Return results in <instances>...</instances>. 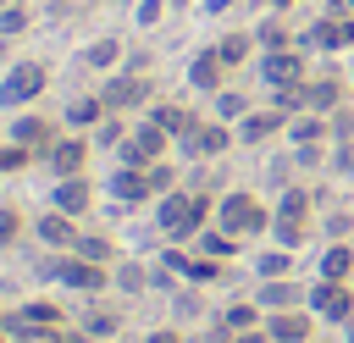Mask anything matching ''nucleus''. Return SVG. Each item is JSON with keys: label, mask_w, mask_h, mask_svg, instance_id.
Returning <instances> with one entry per match:
<instances>
[{"label": "nucleus", "mask_w": 354, "mask_h": 343, "mask_svg": "<svg viewBox=\"0 0 354 343\" xmlns=\"http://www.w3.org/2000/svg\"><path fill=\"white\" fill-rule=\"evenodd\" d=\"M271 332H238V343H266Z\"/></svg>", "instance_id": "37998d69"}, {"label": "nucleus", "mask_w": 354, "mask_h": 343, "mask_svg": "<svg viewBox=\"0 0 354 343\" xmlns=\"http://www.w3.org/2000/svg\"><path fill=\"white\" fill-rule=\"evenodd\" d=\"M44 271H50L55 282L77 288V293H100V288L111 282V277H105V266H100V260H83V254H77V260H50Z\"/></svg>", "instance_id": "f03ea898"}, {"label": "nucleus", "mask_w": 354, "mask_h": 343, "mask_svg": "<svg viewBox=\"0 0 354 343\" xmlns=\"http://www.w3.org/2000/svg\"><path fill=\"white\" fill-rule=\"evenodd\" d=\"M22 22H28L22 6H6V11H0V33H22Z\"/></svg>", "instance_id": "2f4dec72"}, {"label": "nucleus", "mask_w": 354, "mask_h": 343, "mask_svg": "<svg viewBox=\"0 0 354 343\" xmlns=\"http://www.w3.org/2000/svg\"><path fill=\"white\" fill-rule=\"evenodd\" d=\"M149 343H177V332H149Z\"/></svg>", "instance_id": "c03bdc74"}, {"label": "nucleus", "mask_w": 354, "mask_h": 343, "mask_svg": "<svg viewBox=\"0 0 354 343\" xmlns=\"http://www.w3.org/2000/svg\"><path fill=\"white\" fill-rule=\"evenodd\" d=\"M321 133H326V127L315 122V111H310V122H293V138H299V144H315Z\"/></svg>", "instance_id": "7c9ffc66"}, {"label": "nucleus", "mask_w": 354, "mask_h": 343, "mask_svg": "<svg viewBox=\"0 0 354 343\" xmlns=\"http://www.w3.org/2000/svg\"><path fill=\"white\" fill-rule=\"evenodd\" d=\"M260 304L266 310H288V304H299V288L293 282H266L260 288Z\"/></svg>", "instance_id": "4be33fe9"}, {"label": "nucleus", "mask_w": 354, "mask_h": 343, "mask_svg": "<svg viewBox=\"0 0 354 343\" xmlns=\"http://www.w3.org/2000/svg\"><path fill=\"white\" fill-rule=\"evenodd\" d=\"M111 194H116L122 205H138V199H149L155 188H149V172H144V166H122V172L111 177Z\"/></svg>", "instance_id": "1a4fd4ad"}, {"label": "nucleus", "mask_w": 354, "mask_h": 343, "mask_svg": "<svg viewBox=\"0 0 354 343\" xmlns=\"http://www.w3.org/2000/svg\"><path fill=\"white\" fill-rule=\"evenodd\" d=\"M72 254H83V260H100V266H105V260H111V243H105V238H72Z\"/></svg>", "instance_id": "393cba45"}, {"label": "nucleus", "mask_w": 354, "mask_h": 343, "mask_svg": "<svg viewBox=\"0 0 354 343\" xmlns=\"http://www.w3.org/2000/svg\"><path fill=\"white\" fill-rule=\"evenodd\" d=\"M44 66L39 61H22V66H11V77L0 83V105H28L33 94H44Z\"/></svg>", "instance_id": "20e7f679"}, {"label": "nucleus", "mask_w": 354, "mask_h": 343, "mask_svg": "<svg viewBox=\"0 0 354 343\" xmlns=\"http://www.w3.org/2000/svg\"><path fill=\"white\" fill-rule=\"evenodd\" d=\"M39 343H66V337H55V332H44V337H39Z\"/></svg>", "instance_id": "a18cd8bd"}, {"label": "nucleus", "mask_w": 354, "mask_h": 343, "mask_svg": "<svg viewBox=\"0 0 354 343\" xmlns=\"http://www.w3.org/2000/svg\"><path fill=\"white\" fill-rule=\"evenodd\" d=\"M160 6H166V0H144V6H138V22H155V17H160Z\"/></svg>", "instance_id": "79ce46f5"}, {"label": "nucleus", "mask_w": 354, "mask_h": 343, "mask_svg": "<svg viewBox=\"0 0 354 343\" xmlns=\"http://www.w3.org/2000/svg\"><path fill=\"white\" fill-rule=\"evenodd\" d=\"M221 321H227L232 332H249V326H254V310H249V304H232V310H227Z\"/></svg>", "instance_id": "c756f323"}, {"label": "nucleus", "mask_w": 354, "mask_h": 343, "mask_svg": "<svg viewBox=\"0 0 354 343\" xmlns=\"http://www.w3.org/2000/svg\"><path fill=\"white\" fill-rule=\"evenodd\" d=\"M260 77H266L271 89H293V83L304 77V61H299L293 50H266V61H260Z\"/></svg>", "instance_id": "0eeeda50"}, {"label": "nucleus", "mask_w": 354, "mask_h": 343, "mask_svg": "<svg viewBox=\"0 0 354 343\" xmlns=\"http://www.w3.org/2000/svg\"><path fill=\"white\" fill-rule=\"evenodd\" d=\"M277 6H288V0H277Z\"/></svg>", "instance_id": "de8ad7c7"}, {"label": "nucleus", "mask_w": 354, "mask_h": 343, "mask_svg": "<svg viewBox=\"0 0 354 343\" xmlns=\"http://www.w3.org/2000/svg\"><path fill=\"white\" fill-rule=\"evenodd\" d=\"M149 122H160V127H166V133H177V138H194V127H199L183 105H155V111H149Z\"/></svg>", "instance_id": "4468645a"}, {"label": "nucleus", "mask_w": 354, "mask_h": 343, "mask_svg": "<svg viewBox=\"0 0 354 343\" xmlns=\"http://www.w3.org/2000/svg\"><path fill=\"white\" fill-rule=\"evenodd\" d=\"M260 227H266V210H260L249 194H227V199H221V232L238 238V232H260Z\"/></svg>", "instance_id": "39448f33"}, {"label": "nucleus", "mask_w": 354, "mask_h": 343, "mask_svg": "<svg viewBox=\"0 0 354 343\" xmlns=\"http://www.w3.org/2000/svg\"><path fill=\"white\" fill-rule=\"evenodd\" d=\"M0 6H6V0H0Z\"/></svg>", "instance_id": "09e8293b"}, {"label": "nucleus", "mask_w": 354, "mask_h": 343, "mask_svg": "<svg viewBox=\"0 0 354 343\" xmlns=\"http://www.w3.org/2000/svg\"><path fill=\"white\" fill-rule=\"evenodd\" d=\"M288 271V254H260V277H282Z\"/></svg>", "instance_id": "c9c22d12"}, {"label": "nucleus", "mask_w": 354, "mask_h": 343, "mask_svg": "<svg viewBox=\"0 0 354 343\" xmlns=\"http://www.w3.org/2000/svg\"><path fill=\"white\" fill-rule=\"evenodd\" d=\"M122 50H116V39H100V44H88V66H111Z\"/></svg>", "instance_id": "bb28decb"}, {"label": "nucleus", "mask_w": 354, "mask_h": 343, "mask_svg": "<svg viewBox=\"0 0 354 343\" xmlns=\"http://www.w3.org/2000/svg\"><path fill=\"white\" fill-rule=\"evenodd\" d=\"M216 50H221V61H227V66H238V61L249 55V39H243V33H232V39H221Z\"/></svg>", "instance_id": "a878e982"}, {"label": "nucleus", "mask_w": 354, "mask_h": 343, "mask_svg": "<svg viewBox=\"0 0 354 343\" xmlns=\"http://www.w3.org/2000/svg\"><path fill=\"white\" fill-rule=\"evenodd\" d=\"M83 160H88V144H83V138H61V144L50 149L55 177H83Z\"/></svg>", "instance_id": "9d476101"}, {"label": "nucleus", "mask_w": 354, "mask_h": 343, "mask_svg": "<svg viewBox=\"0 0 354 343\" xmlns=\"http://www.w3.org/2000/svg\"><path fill=\"white\" fill-rule=\"evenodd\" d=\"M216 116H243V94H221L216 100Z\"/></svg>", "instance_id": "72a5a7b5"}, {"label": "nucleus", "mask_w": 354, "mask_h": 343, "mask_svg": "<svg viewBox=\"0 0 354 343\" xmlns=\"http://www.w3.org/2000/svg\"><path fill=\"white\" fill-rule=\"evenodd\" d=\"M11 138H17L22 149H28V144H50V127H44V116H17Z\"/></svg>", "instance_id": "aec40b11"}, {"label": "nucleus", "mask_w": 354, "mask_h": 343, "mask_svg": "<svg viewBox=\"0 0 354 343\" xmlns=\"http://www.w3.org/2000/svg\"><path fill=\"white\" fill-rule=\"evenodd\" d=\"M55 210L61 216H83L88 210V183L83 177H61L55 183Z\"/></svg>", "instance_id": "ddd939ff"}, {"label": "nucleus", "mask_w": 354, "mask_h": 343, "mask_svg": "<svg viewBox=\"0 0 354 343\" xmlns=\"http://www.w3.org/2000/svg\"><path fill=\"white\" fill-rule=\"evenodd\" d=\"M277 127H282V111H254V116H243L238 138H243V144H260V138H271Z\"/></svg>", "instance_id": "2eb2a0df"}, {"label": "nucleus", "mask_w": 354, "mask_h": 343, "mask_svg": "<svg viewBox=\"0 0 354 343\" xmlns=\"http://www.w3.org/2000/svg\"><path fill=\"white\" fill-rule=\"evenodd\" d=\"M88 326V337H111L116 332V315H94V321H83Z\"/></svg>", "instance_id": "4c0bfd02"}, {"label": "nucleus", "mask_w": 354, "mask_h": 343, "mask_svg": "<svg viewBox=\"0 0 354 343\" xmlns=\"http://www.w3.org/2000/svg\"><path fill=\"white\" fill-rule=\"evenodd\" d=\"M348 343H354V321H348Z\"/></svg>", "instance_id": "49530a36"}, {"label": "nucleus", "mask_w": 354, "mask_h": 343, "mask_svg": "<svg viewBox=\"0 0 354 343\" xmlns=\"http://www.w3.org/2000/svg\"><path fill=\"white\" fill-rule=\"evenodd\" d=\"M144 172H149V188H155V194L171 188V166H144Z\"/></svg>", "instance_id": "f704fd0d"}, {"label": "nucleus", "mask_w": 354, "mask_h": 343, "mask_svg": "<svg viewBox=\"0 0 354 343\" xmlns=\"http://www.w3.org/2000/svg\"><path fill=\"white\" fill-rule=\"evenodd\" d=\"M11 232H17V210H0V243H11Z\"/></svg>", "instance_id": "a19ab883"}, {"label": "nucleus", "mask_w": 354, "mask_h": 343, "mask_svg": "<svg viewBox=\"0 0 354 343\" xmlns=\"http://www.w3.org/2000/svg\"><path fill=\"white\" fill-rule=\"evenodd\" d=\"M332 172H354V144H343V149L332 155Z\"/></svg>", "instance_id": "58836bf2"}, {"label": "nucleus", "mask_w": 354, "mask_h": 343, "mask_svg": "<svg viewBox=\"0 0 354 343\" xmlns=\"http://www.w3.org/2000/svg\"><path fill=\"white\" fill-rule=\"evenodd\" d=\"M17 166H28V149H22V144L0 149V172H17Z\"/></svg>", "instance_id": "473e14b6"}, {"label": "nucleus", "mask_w": 354, "mask_h": 343, "mask_svg": "<svg viewBox=\"0 0 354 343\" xmlns=\"http://www.w3.org/2000/svg\"><path fill=\"white\" fill-rule=\"evenodd\" d=\"M337 94H343V89H337V77H321V83H304V105H310L315 116H321V111H332V105H337Z\"/></svg>", "instance_id": "f3484780"}, {"label": "nucleus", "mask_w": 354, "mask_h": 343, "mask_svg": "<svg viewBox=\"0 0 354 343\" xmlns=\"http://www.w3.org/2000/svg\"><path fill=\"white\" fill-rule=\"evenodd\" d=\"M310 310L326 321H354V293L343 282H321V288H310Z\"/></svg>", "instance_id": "423d86ee"}, {"label": "nucleus", "mask_w": 354, "mask_h": 343, "mask_svg": "<svg viewBox=\"0 0 354 343\" xmlns=\"http://www.w3.org/2000/svg\"><path fill=\"white\" fill-rule=\"evenodd\" d=\"M17 315H22L28 326H55V321H61V310H55V304H39V299H33V304H22Z\"/></svg>", "instance_id": "b1692460"}, {"label": "nucleus", "mask_w": 354, "mask_h": 343, "mask_svg": "<svg viewBox=\"0 0 354 343\" xmlns=\"http://www.w3.org/2000/svg\"><path fill=\"white\" fill-rule=\"evenodd\" d=\"M282 39H288L282 28H260V44H266V50H282Z\"/></svg>", "instance_id": "ea45409f"}, {"label": "nucleus", "mask_w": 354, "mask_h": 343, "mask_svg": "<svg viewBox=\"0 0 354 343\" xmlns=\"http://www.w3.org/2000/svg\"><path fill=\"white\" fill-rule=\"evenodd\" d=\"M205 216H210V199L205 194H171V199H160V232H171L177 243L194 238Z\"/></svg>", "instance_id": "f257e3e1"}, {"label": "nucleus", "mask_w": 354, "mask_h": 343, "mask_svg": "<svg viewBox=\"0 0 354 343\" xmlns=\"http://www.w3.org/2000/svg\"><path fill=\"white\" fill-rule=\"evenodd\" d=\"M188 77H194V89H216V94H221V77H227V61H221V50H199Z\"/></svg>", "instance_id": "9b49d317"}, {"label": "nucleus", "mask_w": 354, "mask_h": 343, "mask_svg": "<svg viewBox=\"0 0 354 343\" xmlns=\"http://www.w3.org/2000/svg\"><path fill=\"white\" fill-rule=\"evenodd\" d=\"M188 149H194V155H221V149H227V127H221V122H210V127H194Z\"/></svg>", "instance_id": "6ab92c4d"}, {"label": "nucleus", "mask_w": 354, "mask_h": 343, "mask_svg": "<svg viewBox=\"0 0 354 343\" xmlns=\"http://www.w3.org/2000/svg\"><path fill=\"white\" fill-rule=\"evenodd\" d=\"M304 216H310V194L304 188H288L282 205H277V221H304Z\"/></svg>", "instance_id": "412c9836"}, {"label": "nucleus", "mask_w": 354, "mask_h": 343, "mask_svg": "<svg viewBox=\"0 0 354 343\" xmlns=\"http://www.w3.org/2000/svg\"><path fill=\"white\" fill-rule=\"evenodd\" d=\"M348 271H354V249H348V243H332V249L321 254V277H326V282H343Z\"/></svg>", "instance_id": "dca6fc26"}, {"label": "nucleus", "mask_w": 354, "mask_h": 343, "mask_svg": "<svg viewBox=\"0 0 354 343\" xmlns=\"http://www.w3.org/2000/svg\"><path fill=\"white\" fill-rule=\"evenodd\" d=\"M116 282H122L127 293H138V288H144V271H138V266H122V271H116Z\"/></svg>", "instance_id": "e433bc0d"}, {"label": "nucleus", "mask_w": 354, "mask_h": 343, "mask_svg": "<svg viewBox=\"0 0 354 343\" xmlns=\"http://www.w3.org/2000/svg\"><path fill=\"white\" fill-rule=\"evenodd\" d=\"M39 238H44V243H72V216H61V210L44 216V221H39Z\"/></svg>", "instance_id": "5701e85b"}, {"label": "nucleus", "mask_w": 354, "mask_h": 343, "mask_svg": "<svg viewBox=\"0 0 354 343\" xmlns=\"http://www.w3.org/2000/svg\"><path fill=\"white\" fill-rule=\"evenodd\" d=\"M100 100H105V111H133V105L149 100V83H144V77H111Z\"/></svg>", "instance_id": "6e6552de"}, {"label": "nucleus", "mask_w": 354, "mask_h": 343, "mask_svg": "<svg viewBox=\"0 0 354 343\" xmlns=\"http://www.w3.org/2000/svg\"><path fill=\"white\" fill-rule=\"evenodd\" d=\"M166 138H171V133H166L160 122H138V127H133V138L122 144V160H127V166H155V160H160V149H166Z\"/></svg>", "instance_id": "7ed1b4c3"}, {"label": "nucleus", "mask_w": 354, "mask_h": 343, "mask_svg": "<svg viewBox=\"0 0 354 343\" xmlns=\"http://www.w3.org/2000/svg\"><path fill=\"white\" fill-rule=\"evenodd\" d=\"M266 332H271L277 343H304V337H310V315H299V310H277V315L266 321Z\"/></svg>", "instance_id": "f8f14e48"}, {"label": "nucleus", "mask_w": 354, "mask_h": 343, "mask_svg": "<svg viewBox=\"0 0 354 343\" xmlns=\"http://www.w3.org/2000/svg\"><path fill=\"white\" fill-rule=\"evenodd\" d=\"M199 249H205V254H221V260H227V254H232V232H205V238H199Z\"/></svg>", "instance_id": "cd10ccee"}, {"label": "nucleus", "mask_w": 354, "mask_h": 343, "mask_svg": "<svg viewBox=\"0 0 354 343\" xmlns=\"http://www.w3.org/2000/svg\"><path fill=\"white\" fill-rule=\"evenodd\" d=\"M100 116H105V100H100V94H88V100H72V105H66V127H94Z\"/></svg>", "instance_id": "a211bd4d"}, {"label": "nucleus", "mask_w": 354, "mask_h": 343, "mask_svg": "<svg viewBox=\"0 0 354 343\" xmlns=\"http://www.w3.org/2000/svg\"><path fill=\"white\" fill-rule=\"evenodd\" d=\"M277 238H282V249H299L304 243V221H277Z\"/></svg>", "instance_id": "c85d7f7f"}]
</instances>
